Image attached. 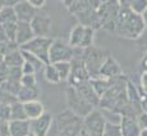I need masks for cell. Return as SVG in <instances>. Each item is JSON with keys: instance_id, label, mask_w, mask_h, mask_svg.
<instances>
[{"instance_id": "1", "label": "cell", "mask_w": 147, "mask_h": 136, "mask_svg": "<svg viewBox=\"0 0 147 136\" xmlns=\"http://www.w3.org/2000/svg\"><path fill=\"white\" fill-rule=\"evenodd\" d=\"M119 13H118L114 33L129 40H138L146 31L142 16L132 12L127 0L119 1Z\"/></svg>"}, {"instance_id": "2", "label": "cell", "mask_w": 147, "mask_h": 136, "mask_svg": "<svg viewBox=\"0 0 147 136\" xmlns=\"http://www.w3.org/2000/svg\"><path fill=\"white\" fill-rule=\"evenodd\" d=\"M119 1L117 0H107V1H101L95 12V19L92 28L96 30H104L107 32L115 31V24H117L118 13H119Z\"/></svg>"}, {"instance_id": "3", "label": "cell", "mask_w": 147, "mask_h": 136, "mask_svg": "<svg viewBox=\"0 0 147 136\" xmlns=\"http://www.w3.org/2000/svg\"><path fill=\"white\" fill-rule=\"evenodd\" d=\"M67 5L69 12L80 21V24L84 27H91L94 24L95 12L101 1L97 0H84V1H63Z\"/></svg>"}, {"instance_id": "4", "label": "cell", "mask_w": 147, "mask_h": 136, "mask_svg": "<svg viewBox=\"0 0 147 136\" xmlns=\"http://www.w3.org/2000/svg\"><path fill=\"white\" fill-rule=\"evenodd\" d=\"M83 120L70 110H63L56 116V136H80Z\"/></svg>"}, {"instance_id": "5", "label": "cell", "mask_w": 147, "mask_h": 136, "mask_svg": "<svg viewBox=\"0 0 147 136\" xmlns=\"http://www.w3.org/2000/svg\"><path fill=\"white\" fill-rule=\"evenodd\" d=\"M107 56H109V53L106 50L96 48L94 45L91 48H87V49L82 50L81 58L83 61L87 71H88L90 77L91 78L97 77L98 73H100L101 67H102L104 62L106 61Z\"/></svg>"}, {"instance_id": "6", "label": "cell", "mask_w": 147, "mask_h": 136, "mask_svg": "<svg viewBox=\"0 0 147 136\" xmlns=\"http://www.w3.org/2000/svg\"><path fill=\"white\" fill-rule=\"evenodd\" d=\"M65 98H67V105H68V110H70L72 113H74L76 116L81 117L83 120L87 114L92 112L94 107L86 101L82 96L78 94V91L74 89L73 86H68L65 89Z\"/></svg>"}, {"instance_id": "7", "label": "cell", "mask_w": 147, "mask_h": 136, "mask_svg": "<svg viewBox=\"0 0 147 136\" xmlns=\"http://www.w3.org/2000/svg\"><path fill=\"white\" fill-rule=\"evenodd\" d=\"M53 40L54 39L51 37H33L32 40L28 41L27 44H24L19 49L26 53H30L31 55L36 56V58L40 59L42 63L46 66V64H50L49 52H50V46L53 44Z\"/></svg>"}, {"instance_id": "8", "label": "cell", "mask_w": 147, "mask_h": 136, "mask_svg": "<svg viewBox=\"0 0 147 136\" xmlns=\"http://www.w3.org/2000/svg\"><path fill=\"white\" fill-rule=\"evenodd\" d=\"M78 54L76 49L72 48L68 42L60 39H54L49 52V62L50 64L63 63V62H72Z\"/></svg>"}, {"instance_id": "9", "label": "cell", "mask_w": 147, "mask_h": 136, "mask_svg": "<svg viewBox=\"0 0 147 136\" xmlns=\"http://www.w3.org/2000/svg\"><path fill=\"white\" fill-rule=\"evenodd\" d=\"M106 118L98 109H94L83 118V127L90 136H102L106 126Z\"/></svg>"}, {"instance_id": "10", "label": "cell", "mask_w": 147, "mask_h": 136, "mask_svg": "<svg viewBox=\"0 0 147 136\" xmlns=\"http://www.w3.org/2000/svg\"><path fill=\"white\" fill-rule=\"evenodd\" d=\"M0 26L4 30L8 39L14 42V36H16L17 26H18V19H17V16L12 7H4L3 10L0 12Z\"/></svg>"}, {"instance_id": "11", "label": "cell", "mask_w": 147, "mask_h": 136, "mask_svg": "<svg viewBox=\"0 0 147 136\" xmlns=\"http://www.w3.org/2000/svg\"><path fill=\"white\" fill-rule=\"evenodd\" d=\"M70 64H72V71H70L69 81H68L70 86H74V85H78L81 82H86L91 80V77L88 75V71H87V68L81 58V54L76 56L70 62Z\"/></svg>"}, {"instance_id": "12", "label": "cell", "mask_w": 147, "mask_h": 136, "mask_svg": "<svg viewBox=\"0 0 147 136\" xmlns=\"http://www.w3.org/2000/svg\"><path fill=\"white\" fill-rule=\"evenodd\" d=\"M35 37H50L51 32V18L46 14L37 13L30 22Z\"/></svg>"}, {"instance_id": "13", "label": "cell", "mask_w": 147, "mask_h": 136, "mask_svg": "<svg viewBox=\"0 0 147 136\" xmlns=\"http://www.w3.org/2000/svg\"><path fill=\"white\" fill-rule=\"evenodd\" d=\"M98 76H100V77H104V78H109V80H114V78L124 76V73H123V69H121L120 64L118 63L117 59H115L113 55L109 54V56L106 58V61L104 62L102 67H101Z\"/></svg>"}, {"instance_id": "14", "label": "cell", "mask_w": 147, "mask_h": 136, "mask_svg": "<svg viewBox=\"0 0 147 136\" xmlns=\"http://www.w3.org/2000/svg\"><path fill=\"white\" fill-rule=\"evenodd\" d=\"M53 114L49 112H45L37 120L30 121L31 122V132L35 136H47L53 124Z\"/></svg>"}, {"instance_id": "15", "label": "cell", "mask_w": 147, "mask_h": 136, "mask_svg": "<svg viewBox=\"0 0 147 136\" xmlns=\"http://www.w3.org/2000/svg\"><path fill=\"white\" fill-rule=\"evenodd\" d=\"M13 9L17 16L18 22H24V23H30L33 19V17L37 14V10L30 4L28 0L17 1V4L13 7Z\"/></svg>"}, {"instance_id": "16", "label": "cell", "mask_w": 147, "mask_h": 136, "mask_svg": "<svg viewBox=\"0 0 147 136\" xmlns=\"http://www.w3.org/2000/svg\"><path fill=\"white\" fill-rule=\"evenodd\" d=\"M127 99H128L129 107L132 108L133 113L136 116L141 114L143 112L142 110V104H141V96H140V90H138V86H136L132 81L127 82Z\"/></svg>"}, {"instance_id": "17", "label": "cell", "mask_w": 147, "mask_h": 136, "mask_svg": "<svg viewBox=\"0 0 147 136\" xmlns=\"http://www.w3.org/2000/svg\"><path fill=\"white\" fill-rule=\"evenodd\" d=\"M121 136H140L141 129L134 116H121L119 120Z\"/></svg>"}, {"instance_id": "18", "label": "cell", "mask_w": 147, "mask_h": 136, "mask_svg": "<svg viewBox=\"0 0 147 136\" xmlns=\"http://www.w3.org/2000/svg\"><path fill=\"white\" fill-rule=\"evenodd\" d=\"M73 87H74V89L78 91V94H80L86 101H88L94 108L98 107V104H100V98H98L97 94L95 92V90L92 89L90 81L81 82V84H78V85H74Z\"/></svg>"}, {"instance_id": "19", "label": "cell", "mask_w": 147, "mask_h": 136, "mask_svg": "<svg viewBox=\"0 0 147 136\" xmlns=\"http://www.w3.org/2000/svg\"><path fill=\"white\" fill-rule=\"evenodd\" d=\"M35 37L33 31L31 28L30 23H24V22H18L16 31V36H14V44L19 48H22L24 44H27L28 41H31Z\"/></svg>"}, {"instance_id": "20", "label": "cell", "mask_w": 147, "mask_h": 136, "mask_svg": "<svg viewBox=\"0 0 147 136\" xmlns=\"http://www.w3.org/2000/svg\"><path fill=\"white\" fill-rule=\"evenodd\" d=\"M9 136H28L31 134V122L26 121H9L8 122Z\"/></svg>"}, {"instance_id": "21", "label": "cell", "mask_w": 147, "mask_h": 136, "mask_svg": "<svg viewBox=\"0 0 147 136\" xmlns=\"http://www.w3.org/2000/svg\"><path fill=\"white\" fill-rule=\"evenodd\" d=\"M23 107H24V112H26V117H27L28 121L37 120L38 117H41V116L45 113L44 104L38 100L23 103Z\"/></svg>"}, {"instance_id": "22", "label": "cell", "mask_w": 147, "mask_h": 136, "mask_svg": "<svg viewBox=\"0 0 147 136\" xmlns=\"http://www.w3.org/2000/svg\"><path fill=\"white\" fill-rule=\"evenodd\" d=\"M40 96V90L37 86H22L17 94V100L21 103H28V101L37 100Z\"/></svg>"}, {"instance_id": "23", "label": "cell", "mask_w": 147, "mask_h": 136, "mask_svg": "<svg viewBox=\"0 0 147 136\" xmlns=\"http://www.w3.org/2000/svg\"><path fill=\"white\" fill-rule=\"evenodd\" d=\"M90 84H91L92 89L95 90V92L97 94L98 98H102L104 95L106 94V91L111 87L113 85V80H109V78H104V77H94L90 80Z\"/></svg>"}, {"instance_id": "24", "label": "cell", "mask_w": 147, "mask_h": 136, "mask_svg": "<svg viewBox=\"0 0 147 136\" xmlns=\"http://www.w3.org/2000/svg\"><path fill=\"white\" fill-rule=\"evenodd\" d=\"M3 62L9 68H21L24 63V58L22 55L21 49H16L13 52H10L9 54L5 55L3 58Z\"/></svg>"}, {"instance_id": "25", "label": "cell", "mask_w": 147, "mask_h": 136, "mask_svg": "<svg viewBox=\"0 0 147 136\" xmlns=\"http://www.w3.org/2000/svg\"><path fill=\"white\" fill-rule=\"evenodd\" d=\"M84 28H86V27L78 23L77 26H74V27H73V30L70 31V33H69V42H68V44H69L72 48H74V49H80L81 42H82V40H83Z\"/></svg>"}, {"instance_id": "26", "label": "cell", "mask_w": 147, "mask_h": 136, "mask_svg": "<svg viewBox=\"0 0 147 136\" xmlns=\"http://www.w3.org/2000/svg\"><path fill=\"white\" fill-rule=\"evenodd\" d=\"M26 112H24L23 103L16 100L10 104V120L9 121H26Z\"/></svg>"}, {"instance_id": "27", "label": "cell", "mask_w": 147, "mask_h": 136, "mask_svg": "<svg viewBox=\"0 0 147 136\" xmlns=\"http://www.w3.org/2000/svg\"><path fill=\"white\" fill-rule=\"evenodd\" d=\"M54 67L58 71V75L60 77L61 82H68L70 77V71H72V64L70 62H63V63H56Z\"/></svg>"}, {"instance_id": "28", "label": "cell", "mask_w": 147, "mask_h": 136, "mask_svg": "<svg viewBox=\"0 0 147 136\" xmlns=\"http://www.w3.org/2000/svg\"><path fill=\"white\" fill-rule=\"evenodd\" d=\"M44 76L45 78H46L47 82H50V84H60V77H59L58 75V71H56V68L54 67V64H46L44 68Z\"/></svg>"}, {"instance_id": "29", "label": "cell", "mask_w": 147, "mask_h": 136, "mask_svg": "<svg viewBox=\"0 0 147 136\" xmlns=\"http://www.w3.org/2000/svg\"><path fill=\"white\" fill-rule=\"evenodd\" d=\"M94 39H95V30L91 27H86L84 28V35H83V40L81 42V50H84L87 48H91L94 45Z\"/></svg>"}, {"instance_id": "30", "label": "cell", "mask_w": 147, "mask_h": 136, "mask_svg": "<svg viewBox=\"0 0 147 136\" xmlns=\"http://www.w3.org/2000/svg\"><path fill=\"white\" fill-rule=\"evenodd\" d=\"M127 1H128V5L132 9V12H134L136 14L142 16L147 9V0H127Z\"/></svg>"}, {"instance_id": "31", "label": "cell", "mask_w": 147, "mask_h": 136, "mask_svg": "<svg viewBox=\"0 0 147 136\" xmlns=\"http://www.w3.org/2000/svg\"><path fill=\"white\" fill-rule=\"evenodd\" d=\"M22 52V55H23V58H24V61L28 62V63H31L33 67H35V69H36V72H38V71H44V68H45V64L42 63V62L40 61V59H37L36 56H33V55H31L30 53H26V52H23V50H21Z\"/></svg>"}, {"instance_id": "32", "label": "cell", "mask_w": 147, "mask_h": 136, "mask_svg": "<svg viewBox=\"0 0 147 136\" xmlns=\"http://www.w3.org/2000/svg\"><path fill=\"white\" fill-rule=\"evenodd\" d=\"M102 136H121L119 123H111V122L107 121Z\"/></svg>"}, {"instance_id": "33", "label": "cell", "mask_w": 147, "mask_h": 136, "mask_svg": "<svg viewBox=\"0 0 147 136\" xmlns=\"http://www.w3.org/2000/svg\"><path fill=\"white\" fill-rule=\"evenodd\" d=\"M22 86H37L36 75H23L21 78Z\"/></svg>"}, {"instance_id": "34", "label": "cell", "mask_w": 147, "mask_h": 136, "mask_svg": "<svg viewBox=\"0 0 147 136\" xmlns=\"http://www.w3.org/2000/svg\"><path fill=\"white\" fill-rule=\"evenodd\" d=\"M9 69H10V68L8 67L4 62H1V63H0V86H1V85H4L5 82H7L8 77H9Z\"/></svg>"}, {"instance_id": "35", "label": "cell", "mask_w": 147, "mask_h": 136, "mask_svg": "<svg viewBox=\"0 0 147 136\" xmlns=\"http://www.w3.org/2000/svg\"><path fill=\"white\" fill-rule=\"evenodd\" d=\"M137 123L140 126L141 131L142 130H147V112H142L141 114L137 116Z\"/></svg>"}, {"instance_id": "36", "label": "cell", "mask_w": 147, "mask_h": 136, "mask_svg": "<svg viewBox=\"0 0 147 136\" xmlns=\"http://www.w3.org/2000/svg\"><path fill=\"white\" fill-rule=\"evenodd\" d=\"M36 69L35 67L32 66L31 63H28V62L24 61L23 66H22V75H36Z\"/></svg>"}, {"instance_id": "37", "label": "cell", "mask_w": 147, "mask_h": 136, "mask_svg": "<svg viewBox=\"0 0 147 136\" xmlns=\"http://www.w3.org/2000/svg\"><path fill=\"white\" fill-rule=\"evenodd\" d=\"M138 89H140L145 95H147V72L141 73V77H140V87H138Z\"/></svg>"}, {"instance_id": "38", "label": "cell", "mask_w": 147, "mask_h": 136, "mask_svg": "<svg viewBox=\"0 0 147 136\" xmlns=\"http://www.w3.org/2000/svg\"><path fill=\"white\" fill-rule=\"evenodd\" d=\"M0 136H9L8 122H5V121H0Z\"/></svg>"}, {"instance_id": "39", "label": "cell", "mask_w": 147, "mask_h": 136, "mask_svg": "<svg viewBox=\"0 0 147 136\" xmlns=\"http://www.w3.org/2000/svg\"><path fill=\"white\" fill-rule=\"evenodd\" d=\"M28 1H30V4L32 5L36 10H38L40 8H42L45 5V3H46L45 0H28Z\"/></svg>"}, {"instance_id": "40", "label": "cell", "mask_w": 147, "mask_h": 136, "mask_svg": "<svg viewBox=\"0 0 147 136\" xmlns=\"http://www.w3.org/2000/svg\"><path fill=\"white\" fill-rule=\"evenodd\" d=\"M140 72L141 73L147 72V53L143 55V58L141 59V62H140Z\"/></svg>"}, {"instance_id": "41", "label": "cell", "mask_w": 147, "mask_h": 136, "mask_svg": "<svg viewBox=\"0 0 147 136\" xmlns=\"http://www.w3.org/2000/svg\"><path fill=\"white\" fill-rule=\"evenodd\" d=\"M5 42H10V40L8 39V36L5 35L4 30L1 28V26H0V44H5ZM13 42V41H12Z\"/></svg>"}, {"instance_id": "42", "label": "cell", "mask_w": 147, "mask_h": 136, "mask_svg": "<svg viewBox=\"0 0 147 136\" xmlns=\"http://www.w3.org/2000/svg\"><path fill=\"white\" fill-rule=\"evenodd\" d=\"M142 19L145 22V26H146V31H147V9L145 10V13L142 14Z\"/></svg>"}, {"instance_id": "43", "label": "cell", "mask_w": 147, "mask_h": 136, "mask_svg": "<svg viewBox=\"0 0 147 136\" xmlns=\"http://www.w3.org/2000/svg\"><path fill=\"white\" fill-rule=\"evenodd\" d=\"M80 136H90L88 132L86 131V129H84V127H82V130H81V132H80Z\"/></svg>"}, {"instance_id": "44", "label": "cell", "mask_w": 147, "mask_h": 136, "mask_svg": "<svg viewBox=\"0 0 147 136\" xmlns=\"http://www.w3.org/2000/svg\"><path fill=\"white\" fill-rule=\"evenodd\" d=\"M140 136H147V130H142L141 131V135Z\"/></svg>"}, {"instance_id": "45", "label": "cell", "mask_w": 147, "mask_h": 136, "mask_svg": "<svg viewBox=\"0 0 147 136\" xmlns=\"http://www.w3.org/2000/svg\"><path fill=\"white\" fill-rule=\"evenodd\" d=\"M3 8H4V5H3V3L0 1V12H1V10H3Z\"/></svg>"}, {"instance_id": "46", "label": "cell", "mask_w": 147, "mask_h": 136, "mask_svg": "<svg viewBox=\"0 0 147 136\" xmlns=\"http://www.w3.org/2000/svg\"><path fill=\"white\" fill-rule=\"evenodd\" d=\"M28 136H35V135H33V134H32V132H31V134H30V135H28Z\"/></svg>"}]
</instances>
